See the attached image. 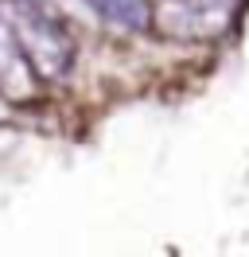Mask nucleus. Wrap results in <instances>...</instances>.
<instances>
[{
    "label": "nucleus",
    "mask_w": 249,
    "mask_h": 257,
    "mask_svg": "<svg viewBox=\"0 0 249 257\" xmlns=\"http://www.w3.org/2000/svg\"><path fill=\"white\" fill-rule=\"evenodd\" d=\"M0 16L8 20L16 43L39 82H59L74 66V39L39 0H0Z\"/></svg>",
    "instance_id": "obj_1"
},
{
    "label": "nucleus",
    "mask_w": 249,
    "mask_h": 257,
    "mask_svg": "<svg viewBox=\"0 0 249 257\" xmlns=\"http://www.w3.org/2000/svg\"><path fill=\"white\" fill-rule=\"evenodd\" d=\"M97 20H105L121 32H148L152 28V0H82Z\"/></svg>",
    "instance_id": "obj_3"
},
{
    "label": "nucleus",
    "mask_w": 249,
    "mask_h": 257,
    "mask_svg": "<svg viewBox=\"0 0 249 257\" xmlns=\"http://www.w3.org/2000/svg\"><path fill=\"white\" fill-rule=\"evenodd\" d=\"M35 86H39V78L31 74V66H28V59H24L20 43H16L8 20L0 16V97L24 105V101L35 97Z\"/></svg>",
    "instance_id": "obj_2"
}]
</instances>
